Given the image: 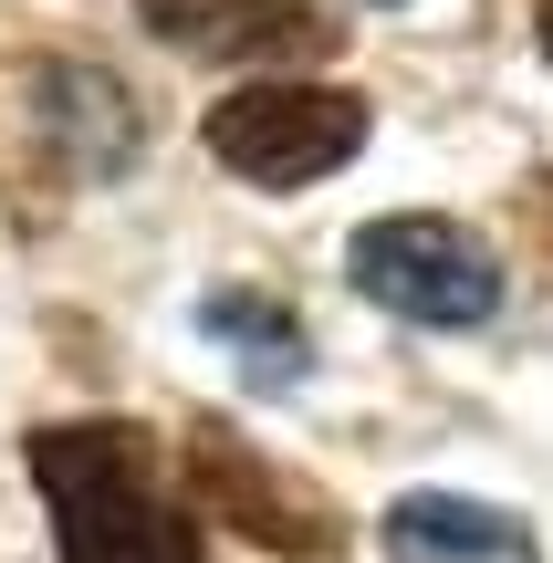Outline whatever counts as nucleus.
<instances>
[{"label":"nucleus","instance_id":"obj_1","mask_svg":"<svg viewBox=\"0 0 553 563\" xmlns=\"http://www.w3.org/2000/svg\"><path fill=\"white\" fill-rule=\"evenodd\" d=\"M42 511H53L63 563H199V511L167 490L157 449L125 418H63L21 439Z\"/></svg>","mask_w":553,"mask_h":563},{"label":"nucleus","instance_id":"obj_2","mask_svg":"<svg viewBox=\"0 0 553 563\" xmlns=\"http://www.w3.org/2000/svg\"><path fill=\"white\" fill-rule=\"evenodd\" d=\"M345 282L366 302H387L397 323H418V334H480L501 313V251L471 220H439V209L366 220L345 241Z\"/></svg>","mask_w":553,"mask_h":563},{"label":"nucleus","instance_id":"obj_3","mask_svg":"<svg viewBox=\"0 0 553 563\" xmlns=\"http://www.w3.org/2000/svg\"><path fill=\"white\" fill-rule=\"evenodd\" d=\"M199 136H209V157H220L241 188L292 199V188H324L334 167H355V146H366V104H355L345 84L262 74V84H241V95L209 104Z\"/></svg>","mask_w":553,"mask_h":563},{"label":"nucleus","instance_id":"obj_4","mask_svg":"<svg viewBox=\"0 0 553 563\" xmlns=\"http://www.w3.org/2000/svg\"><path fill=\"white\" fill-rule=\"evenodd\" d=\"M188 490H199L230 532H251L262 553H283V563H334L345 553V522H334L324 490L292 481V470H272L262 449H251L241 428H220V418L188 428Z\"/></svg>","mask_w":553,"mask_h":563},{"label":"nucleus","instance_id":"obj_5","mask_svg":"<svg viewBox=\"0 0 553 563\" xmlns=\"http://www.w3.org/2000/svg\"><path fill=\"white\" fill-rule=\"evenodd\" d=\"M21 115H32V146H42V167L63 188H104V178H125L146 157V104L104 63H32Z\"/></svg>","mask_w":553,"mask_h":563},{"label":"nucleus","instance_id":"obj_6","mask_svg":"<svg viewBox=\"0 0 553 563\" xmlns=\"http://www.w3.org/2000/svg\"><path fill=\"white\" fill-rule=\"evenodd\" d=\"M136 21L188 63H220V74H272V63H324L334 21L303 0H136Z\"/></svg>","mask_w":553,"mask_h":563},{"label":"nucleus","instance_id":"obj_7","mask_svg":"<svg viewBox=\"0 0 553 563\" xmlns=\"http://www.w3.org/2000/svg\"><path fill=\"white\" fill-rule=\"evenodd\" d=\"M387 553L397 563H543V543L512 511L471 501V490H408L387 511Z\"/></svg>","mask_w":553,"mask_h":563},{"label":"nucleus","instance_id":"obj_8","mask_svg":"<svg viewBox=\"0 0 553 563\" xmlns=\"http://www.w3.org/2000/svg\"><path fill=\"white\" fill-rule=\"evenodd\" d=\"M199 323L230 344V355H251V376H292V365L313 355L303 323H292L272 292H241V282H230V292H209V302H199Z\"/></svg>","mask_w":553,"mask_h":563},{"label":"nucleus","instance_id":"obj_9","mask_svg":"<svg viewBox=\"0 0 553 563\" xmlns=\"http://www.w3.org/2000/svg\"><path fill=\"white\" fill-rule=\"evenodd\" d=\"M522 209H533V220L553 230V178H543V188H522Z\"/></svg>","mask_w":553,"mask_h":563},{"label":"nucleus","instance_id":"obj_10","mask_svg":"<svg viewBox=\"0 0 553 563\" xmlns=\"http://www.w3.org/2000/svg\"><path fill=\"white\" fill-rule=\"evenodd\" d=\"M533 32H543V53H553V0H543V11H533Z\"/></svg>","mask_w":553,"mask_h":563}]
</instances>
